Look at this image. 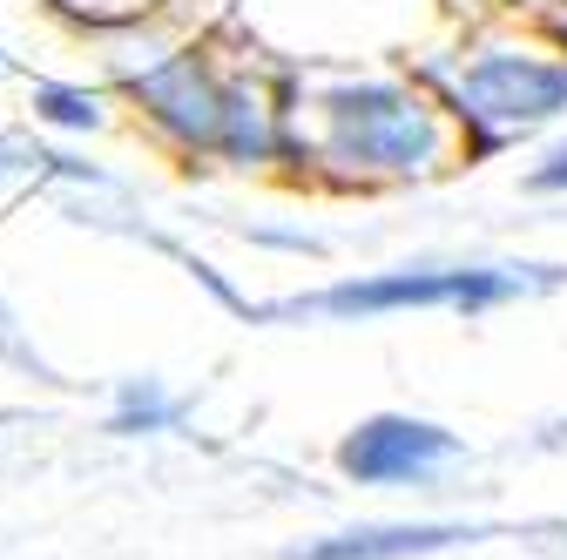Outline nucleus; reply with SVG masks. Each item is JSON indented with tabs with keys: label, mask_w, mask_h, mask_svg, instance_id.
<instances>
[{
	"label": "nucleus",
	"mask_w": 567,
	"mask_h": 560,
	"mask_svg": "<svg viewBox=\"0 0 567 560\" xmlns=\"http://www.w3.org/2000/svg\"><path fill=\"white\" fill-rule=\"evenodd\" d=\"M324 122H331V156L359 169H425L440 149L425 102L399 89H338L324 95Z\"/></svg>",
	"instance_id": "1"
},
{
	"label": "nucleus",
	"mask_w": 567,
	"mask_h": 560,
	"mask_svg": "<svg viewBox=\"0 0 567 560\" xmlns=\"http://www.w3.org/2000/svg\"><path fill=\"white\" fill-rule=\"evenodd\" d=\"M520 277H493V270H385L365 284H338L324 298H298L291 311H324V318H372V311H425V304H493L514 298Z\"/></svg>",
	"instance_id": "2"
},
{
	"label": "nucleus",
	"mask_w": 567,
	"mask_h": 560,
	"mask_svg": "<svg viewBox=\"0 0 567 560\" xmlns=\"http://www.w3.org/2000/svg\"><path fill=\"white\" fill-rule=\"evenodd\" d=\"M460 102L480 122H501V128H534L547 115L567 108V68L534 61V54H486L460 75Z\"/></svg>",
	"instance_id": "3"
},
{
	"label": "nucleus",
	"mask_w": 567,
	"mask_h": 560,
	"mask_svg": "<svg viewBox=\"0 0 567 560\" xmlns=\"http://www.w3.org/2000/svg\"><path fill=\"white\" fill-rule=\"evenodd\" d=\"M453 453H460V439L446 426L385 412V418H365V426L338 446V466L359 486H419V479H433Z\"/></svg>",
	"instance_id": "4"
},
{
	"label": "nucleus",
	"mask_w": 567,
	"mask_h": 560,
	"mask_svg": "<svg viewBox=\"0 0 567 560\" xmlns=\"http://www.w3.org/2000/svg\"><path fill=\"white\" fill-rule=\"evenodd\" d=\"M128 95L150 108V122L163 135H176V143H203L217 149V122H224V89L203 75L196 54H169L156 68H142V75L128 82Z\"/></svg>",
	"instance_id": "5"
},
{
	"label": "nucleus",
	"mask_w": 567,
	"mask_h": 560,
	"mask_svg": "<svg viewBox=\"0 0 567 560\" xmlns=\"http://www.w3.org/2000/svg\"><path fill=\"white\" fill-rule=\"evenodd\" d=\"M460 540H480V527H453V520H399V527H351V533H324L311 547H298L291 560H419V553H446Z\"/></svg>",
	"instance_id": "6"
},
{
	"label": "nucleus",
	"mask_w": 567,
	"mask_h": 560,
	"mask_svg": "<svg viewBox=\"0 0 567 560\" xmlns=\"http://www.w3.org/2000/svg\"><path fill=\"white\" fill-rule=\"evenodd\" d=\"M176 418V405L142 378V385H122V398H115V433H156V426H169Z\"/></svg>",
	"instance_id": "7"
},
{
	"label": "nucleus",
	"mask_w": 567,
	"mask_h": 560,
	"mask_svg": "<svg viewBox=\"0 0 567 560\" xmlns=\"http://www.w3.org/2000/svg\"><path fill=\"white\" fill-rule=\"evenodd\" d=\"M34 115L41 122H54V128H95L102 122V102L89 95V89H34Z\"/></svg>",
	"instance_id": "8"
},
{
	"label": "nucleus",
	"mask_w": 567,
	"mask_h": 560,
	"mask_svg": "<svg viewBox=\"0 0 567 560\" xmlns=\"http://www.w3.org/2000/svg\"><path fill=\"white\" fill-rule=\"evenodd\" d=\"M534 189H567V149H554V156L534 169Z\"/></svg>",
	"instance_id": "9"
},
{
	"label": "nucleus",
	"mask_w": 567,
	"mask_h": 560,
	"mask_svg": "<svg viewBox=\"0 0 567 560\" xmlns=\"http://www.w3.org/2000/svg\"><path fill=\"white\" fill-rule=\"evenodd\" d=\"M0 352H8V359H28V352H21V338L8 331V318H0Z\"/></svg>",
	"instance_id": "10"
},
{
	"label": "nucleus",
	"mask_w": 567,
	"mask_h": 560,
	"mask_svg": "<svg viewBox=\"0 0 567 560\" xmlns=\"http://www.w3.org/2000/svg\"><path fill=\"white\" fill-rule=\"evenodd\" d=\"M14 156H21V149H14V143H0V176H8V169H21V163H14Z\"/></svg>",
	"instance_id": "11"
}]
</instances>
